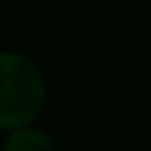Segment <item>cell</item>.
I'll list each match as a JSON object with an SVG mask.
<instances>
[{
    "label": "cell",
    "instance_id": "cell-2",
    "mask_svg": "<svg viewBox=\"0 0 151 151\" xmlns=\"http://www.w3.org/2000/svg\"><path fill=\"white\" fill-rule=\"evenodd\" d=\"M3 151H56L53 141L40 133V130H29V127H19L11 133V138L5 141Z\"/></svg>",
    "mask_w": 151,
    "mask_h": 151
},
{
    "label": "cell",
    "instance_id": "cell-1",
    "mask_svg": "<svg viewBox=\"0 0 151 151\" xmlns=\"http://www.w3.org/2000/svg\"><path fill=\"white\" fill-rule=\"evenodd\" d=\"M45 104L40 69L21 53H0V127L19 130L29 125Z\"/></svg>",
    "mask_w": 151,
    "mask_h": 151
}]
</instances>
